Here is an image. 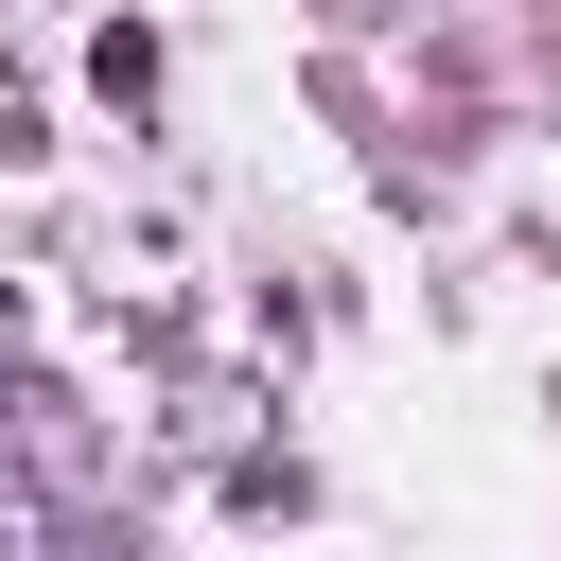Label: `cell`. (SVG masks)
Returning a JSON list of instances; mask_svg holds the SVG:
<instances>
[]
</instances>
